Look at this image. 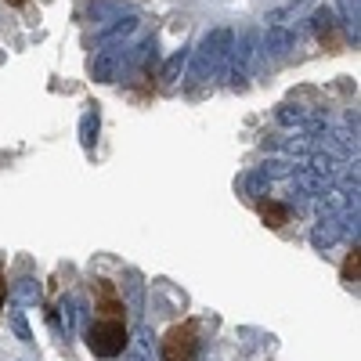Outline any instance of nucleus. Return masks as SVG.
Returning <instances> with one entry per match:
<instances>
[{
	"label": "nucleus",
	"mask_w": 361,
	"mask_h": 361,
	"mask_svg": "<svg viewBox=\"0 0 361 361\" xmlns=\"http://www.w3.org/2000/svg\"><path fill=\"white\" fill-rule=\"evenodd\" d=\"M231 44H235L231 29H209V33L199 40L195 54H188V69H185L188 83H202V80H209V76H221V80H224Z\"/></svg>",
	"instance_id": "obj_1"
},
{
	"label": "nucleus",
	"mask_w": 361,
	"mask_h": 361,
	"mask_svg": "<svg viewBox=\"0 0 361 361\" xmlns=\"http://www.w3.org/2000/svg\"><path fill=\"white\" fill-rule=\"evenodd\" d=\"M257 58H260V33H257V29H243V33H238V40L231 44L224 80H231V83L246 80V76L253 73V66H257Z\"/></svg>",
	"instance_id": "obj_2"
},
{
	"label": "nucleus",
	"mask_w": 361,
	"mask_h": 361,
	"mask_svg": "<svg viewBox=\"0 0 361 361\" xmlns=\"http://www.w3.org/2000/svg\"><path fill=\"white\" fill-rule=\"evenodd\" d=\"M87 347L94 350L98 357L123 354V347H127V329H123V322H119V318H105V322L87 325Z\"/></svg>",
	"instance_id": "obj_3"
},
{
	"label": "nucleus",
	"mask_w": 361,
	"mask_h": 361,
	"mask_svg": "<svg viewBox=\"0 0 361 361\" xmlns=\"http://www.w3.org/2000/svg\"><path fill=\"white\" fill-rule=\"evenodd\" d=\"M159 361H199V340L188 325L170 329V336L163 340Z\"/></svg>",
	"instance_id": "obj_4"
},
{
	"label": "nucleus",
	"mask_w": 361,
	"mask_h": 361,
	"mask_svg": "<svg viewBox=\"0 0 361 361\" xmlns=\"http://www.w3.org/2000/svg\"><path fill=\"white\" fill-rule=\"evenodd\" d=\"M311 141H314L318 152L336 156V159H350V152H357V137L350 130H329V127H322Z\"/></svg>",
	"instance_id": "obj_5"
},
{
	"label": "nucleus",
	"mask_w": 361,
	"mask_h": 361,
	"mask_svg": "<svg viewBox=\"0 0 361 361\" xmlns=\"http://www.w3.org/2000/svg\"><path fill=\"white\" fill-rule=\"evenodd\" d=\"M123 354H127V361H159V343H156V336H152V329L137 325L134 333L127 336Z\"/></svg>",
	"instance_id": "obj_6"
},
{
	"label": "nucleus",
	"mask_w": 361,
	"mask_h": 361,
	"mask_svg": "<svg viewBox=\"0 0 361 361\" xmlns=\"http://www.w3.org/2000/svg\"><path fill=\"white\" fill-rule=\"evenodd\" d=\"M123 73V51L119 47H102L94 58H90V76L98 83H116V76Z\"/></svg>",
	"instance_id": "obj_7"
},
{
	"label": "nucleus",
	"mask_w": 361,
	"mask_h": 361,
	"mask_svg": "<svg viewBox=\"0 0 361 361\" xmlns=\"http://www.w3.org/2000/svg\"><path fill=\"white\" fill-rule=\"evenodd\" d=\"M343 235H347V217H343V214L322 217V221L311 228V246H314V250H333Z\"/></svg>",
	"instance_id": "obj_8"
},
{
	"label": "nucleus",
	"mask_w": 361,
	"mask_h": 361,
	"mask_svg": "<svg viewBox=\"0 0 361 361\" xmlns=\"http://www.w3.org/2000/svg\"><path fill=\"white\" fill-rule=\"evenodd\" d=\"M293 185H296V192L300 195H322V192H329L333 188V177L329 173H318V170H311V166H296L293 170Z\"/></svg>",
	"instance_id": "obj_9"
},
{
	"label": "nucleus",
	"mask_w": 361,
	"mask_h": 361,
	"mask_svg": "<svg viewBox=\"0 0 361 361\" xmlns=\"http://www.w3.org/2000/svg\"><path fill=\"white\" fill-rule=\"evenodd\" d=\"M289 47H293V33L286 25H267L264 29V40H260L264 58H282V54H289Z\"/></svg>",
	"instance_id": "obj_10"
},
{
	"label": "nucleus",
	"mask_w": 361,
	"mask_h": 361,
	"mask_svg": "<svg viewBox=\"0 0 361 361\" xmlns=\"http://www.w3.org/2000/svg\"><path fill=\"white\" fill-rule=\"evenodd\" d=\"M357 199H350L343 188H329V192H322V195H314V209L322 217H336V214H347V209L354 206Z\"/></svg>",
	"instance_id": "obj_11"
},
{
	"label": "nucleus",
	"mask_w": 361,
	"mask_h": 361,
	"mask_svg": "<svg viewBox=\"0 0 361 361\" xmlns=\"http://www.w3.org/2000/svg\"><path fill=\"white\" fill-rule=\"evenodd\" d=\"M137 15H119L116 18V25H109V29H102L98 33V44L102 47H116V44H123L127 37H134V29H137Z\"/></svg>",
	"instance_id": "obj_12"
},
{
	"label": "nucleus",
	"mask_w": 361,
	"mask_h": 361,
	"mask_svg": "<svg viewBox=\"0 0 361 361\" xmlns=\"http://www.w3.org/2000/svg\"><path fill=\"white\" fill-rule=\"evenodd\" d=\"M119 286H123V296H127V311H130V318H134V322H141V311H145V282L137 279V271H127Z\"/></svg>",
	"instance_id": "obj_13"
},
{
	"label": "nucleus",
	"mask_w": 361,
	"mask_h": 361,
	"mask_svg": "<svg viewBox=\"0 0 361 361\" xmlns=\"http://www.w3.org/2000/svg\"><path fill=\"white\" fill-rule=\"evenodd\" d=\"M188 54H192V47H180V51H173V54L166 58V66L159 69V83H163V87H173L180 76H185V69H188Z\"/></svg>",
	"instance_id": "obj_14"
},
{
	"label": "nucleus",
	"mask_w": 361,
	"mask_h": 361,
	"mask_svg": "<svg viewBox=\"0 0 361 361\" xmlns=\"http://www.w3.org/2000/svg\"><path fill=\"white\" fill-rule=\"evenodd\" d=\"M37 300H40V282L37 279H18L15 286H11V304L15 307H25V304H37Z\"/></svg>",
	"instance_id": "obj_15"
},
{
	"label": "nucleus",
	"mask_w": 361,
	"mask_h": 361,
	"mask_svg": "<svg viewBox=\"0 0 361 361\" xmlns=\"http://www.w3.org/2000/svg\"><path fill=\"white\" fill-rule=\"evenodd\" d=\"M80 314H83L80 300H76V296H62V304H58V318H62V329H66V336H73V333H76V325H80Z\"/></svg>",
	"instance_id": "obj_16"
},
{
	"label": "nucleus",
	"mask_w": 361,
	"mask_h": 361,
	"mask_svg": "<svg viewBox=\"0 0 361 361\" xmlns=\"http://www.w3.org/2000/svg\"><path fill=\"white\" fill-rule=\"evenodd\" d=\"M311 33L318 37V40H329L336 33V15H333V8H318L314 15H311Z\"/></svg>",
	"instance_id": "obj_17"
},
{
	"label": "nucleus",
	"mask_w": 361,
	"mask_h": 361,
	"mask_svg": "<svg viewBox=\"0 0 361 361\" xmlns=\"http://www.w3.org/2000/svg\"><path fill=\"white\" fill-rule=\"evenodd\" d=\"M307 4H311V0H289V4H282V8H271V11L264 15V22H267V25H286L289 18H296Z\"/></svg>",
	"instance_id": "obj_18"
},
{
	"label": "nucleus",
	"mask_w": 361,
	"mask_h": 361,
	"mask_svg": "<svg viewBox=\"0 0 361 361\" xmlns=\"http://www.w3.org/2000/svg\"><path fill=\"white\" fill-rule=\"evenodd\" d=\"M94 141H98V109H87L80 119V145L87 152H94Z\"/></svg>",
	"instance_id": "obj_19"
},
{
	"label": "nucleus",
	"mask_w": 361,
	"mask_h": 361,
	"mask_svg": "<svg viewBox=\"0 0 361 361\" xmlns=\"http://www.w3.org/2000/svg\"><path fill=\"white\" fill-rule=\"evenodd\" d=\"M296 166H300V163H293V159H267V163L260 166V173H264L267 180H282V177H293Z\"/></svg>",
	"instance_id": "obj_20"
},
{
	"label": "nucleus",
	"mask_w": 361,
	"mask_h": 361,
	"mask_svg": "<svg viewBox=\"0 0 361 361\" xmlns=\"http://www.w3.org/2000/svg\"><path fill=\"white\" fill-rule=\"evenodd\" d=\"M307 112L311 109H304V105H279V112H275V119L282 127H300L307 119Z\"/></svg>",
	"instance_id": "obj_21"
},
{
	"label": "nucleus",
	"mask_w": 361,
	"mask_h": 361,
	"mask_svg": "<svg viewBox=\"0 0 361 361\" xmlns=\"http://www.w3.org/2000/svg\"><path fill=\"white\" fill-rule=\"evenodd\" d=\"M11 329H15V336L22 343H33V329H29V322H25L22 311H11Z\"/></svg>",
	"instance_id": "obj_22"
},
{
	"label": "nucleus",
	"mask_w": 361,
	"mask_h": 361,
	"mask_svg": "<svg viewBox=\"0 0 361 361\" xmlns=\"http://www.w3.org/2000/svg\"><path fill=\"white\" fill-rule=\"evenodd\" d=\"M267 188H271V180H267V177H264V173H260V170H257V173H250V177H246V192H250V195H264V192H267Z\"/></svg>",
	"instance_id": "obj_23"
},
{
	"label": "nucleus",
	"mask_w": 361,
	"mask_h": 361,
	"mask_svg": "<svg viewBox=\"0 0 361 361\" xmlns=\"http://www.w3.org/2000/svg\"><path fill=\"white\" fill-rule=\"evenodd\" d=\"M264 221H267L271 228H282V221H286V209H282V206H275V202H267V206H264Z\"/></svg>",
	"instance_id": "obj_24"
},
{
	"label": "nucleus",
	"mask_w": 361,
	"mask_h": 361,
	"mask_svg": "<svg viewBox=\"0 0 361 361\" xmlns=\"http://www.w3.org/2000/svg\"><path fill=\"white\" fill-rule=\"evenodd\" d=\"M0 307H4V279H0Z\"/></svg>",
	"instance_id": "obj_25"
},
{
	"label": "nucleus",
	"mask_w": 361,
	"mask_h": 361,
	"mask_svg": "<svg viewBox=\"0 0 361 361\" xmlns=\"http://www.w3.org/2000/svg\"><path fill=\"white\" fill-rule=\"evenodd\" d=\"M8 4H25V0H8Z\"/></svg>",
	"instance_id": "obj_26"
}]
</instances>
